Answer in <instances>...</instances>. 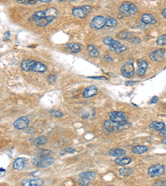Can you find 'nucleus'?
<instances>
[{
	"label": "nucleus",
	"mask_w": 166,
	"mask_h": 186,
	"mask_svg": "<svg viewBox=\"0 0 166 186\" xmlns=\"http://www.w3.org/2000/svg\"><path fill=\"white\" fill-rule=\"evenodd\" d=\"M54 162V158L50 156H38L33 159V164L38 168H47L50 166Z\"/></svg>",
	"instance_id": "1"
},
{
	"label": "nucleus",
	"mask_w": 166,
	"mask_h": 186,
	"mask_svg": "<svg viewBox=\"0 0 166 186\" xmlns=\"http://www.w3.org/2000/svg\"><path fill=\"white\" fill-rule=\"evenodd\" d=\"M92 10V7L89 5H84V6H79L75 7L72 9V12L73 16L78 18H85Z\"/></svg>",
	"instance_id": "2"
},
{
	"label": "nucleus",
	"mask_w": 166,
	"mask_h": 186,
	"mask_svg": "<svg viewBox=\"0 0 166 186\" xmlns=\"http://www.w3.org/2000/svg\"><path fill=\"white\" fill-rule=\"evenodd\" d=\"M165 170V167L164 165L161 164H156L152 165L148 169V174L149 177L154 178V177H158L161 175Z\"/></svg>",
	"instance_id": "3"
},
{
	"label": "nucleus",
	"mask_w": 166,
	"mask_h": 186,
	"mask_svg": "<svg viewBox=\"0 0 166 186\" xmlns=\"http://www.w3.org/2000/svg\"><path fill=\"white\" fill-rule=\"evenodd\" d=\"M106 18L104 17L103 16H96L92 18L90 26L93 29L100 30L103 28L104 27H106Z\"/></svg>",
	"instance_id": "4"
},
{
	"label": "nucleus",
	"mask_w": 166,
	"mask_h": 186,
	"mask_svg": "<svg viewBox=\"0 0 166 186\" xmlns=\"http://www.w3.org/2000/svg\"><path fill=\"white\" fill-rule=\"evenodd\" d=\"M134 72H135V67H134L132 61L126 62L121 68V74L125 78L131 77Z\"/></svg>",
	"instance_id": "5"
},
{
	"label": "nucleus",
	"mask_w": 166,
	"mask_h": 186,
	"mask_svg": "<svg viewBox=\"0 0 166 186\" xmlns=\"http://www.w3.org/2000/svg\"><path fill=\"white\" fill-rule=\"evenodd\" d=\"M109 117L111 121L115 123H120L121 122H124L127 120L125 114L123 112L120 111H114L109 113Z\"/></svg>",
	"instance_id": "6"
},
{
	"label": "nucleus",
	"mask_w": 166,
	"mask_h": 186,
	"mask_svg": "<svg viewBox=\"0 0 166 186\" xmlns=\"http://www.w3.org/2000/svg\"><path fill=\"white\" fill-rule=\"evenodd\" d=\"M165 52L166 51L164 49H157V50L152 51L151 53L149 54V58H150L151 61L159 62V61H161L164 60Z\"/></svg>",
	"instance_id": "7"
},
{
	"label": "nucleus",
	"mask_w": 166,
	"mask_h": 186,
	"mask_svg": "<svg viewBox=\"0 0 166 186\" xmlns=\"http://www.w3.org/2000/svg\"><path fill=\"white\" fill-rule=\"evenodd\" d=\"M29 125V119L27 117H20L19 119H18L16 121L13 123V127L16 129L18 130H23L28 128Z\"/></svg>",
	"instance_id": "8"
},
{
	"label": "nucleus",
	"mask_w": 166,
	"mask_h": 186,
	"mask_svg": "<svg viewBox=\"0 0 166 186\" xmlns=\"http://www.w3.org/2000/svg\"><path fill=\"white\" fill-rule=\"evenodd\" d=\"M27 165V160L25 158H17L13 163V169L17 170H23L25 169Z\"/></svg>",
	"instance_id": "9"
},
{
	"label": "nucleus",
	"mask_w": 166,
	"mask_h": 186,
	"mask_svg": "<svg viewBox=\"0 0 166 186\" xmlns=\"http://www.w3.org/2000/svg\"><path fill=\"white\" fill-rule=\"evenodd\" d=\"M97 91H98V90H97V88H96V86L91 85V86H88V87L85 89V90L83 91V93H82V95H83V97L86 98V99H87V98H91V97H93L95 96V95H96Z\"/></svg>",
	"instance_id": "10"
},
{
	"label": "nucleus",
	"mask_w": 166,
	"mask_h": 186,
	"mask_svg": "<svg viewBox=\"0 0 166 186\" xmlns=\"http://www.w3.org/2000/svg\"><path fill=\"white\" fill-rule=\"evenodd\" d=\"M148 68V63L144 60H139L138 61V70H137V75L138 76H143L144 73L146 71Z\"/></svg>",
	"instance_id": "11"
},
{
	"label": "nucleus",
	"mask_w": 166,
	"mask_h": 186,
	"mask_svg": "<svg viewBox=\"0 0 166 186\" xmlns=\"http://www.w3.org/2000/svg\"><path fill=\"white\" fill-rule=\"evenodd\" d=\"M55 18L56 17H50V16H48V17H43V18H40V19L37 20L36 22H35V23H36L38 27H46V26H48V25L50 24L51 22H53V20L55 19Z\"/></svg>",
	"instance_id": "12"
},
{
	"label": "nucleus",
	"mask_w": 166,
	"mask_h": 186,
	"mask_svg": "<svg viewBox=\"0 0 166 186\" xmlns=\"http://www.w3.org/2000/svg\"><path fill=\"white\" fill-rule=\"evenodd\" d=\"M36 61L33 60H23L21 63V68L23 71L28 72L33 70V67L34 64Z\"/></svg>",
	"instance_id": "13"
},
{
	"label": "nucleus",
	"mask_w": 166,
	"mask_h": 186,
	"mask_svg": "<svg viewBox=\"0 0 166 186\" xmlns=\"http://www.w3.org/2000/svg\"><path fill=\"white\" fill-rule=\"evenodd\" d=\"M22 184L25 186H41L43 184V181L41 179H24V180L22 181Z\"/></svg>",
	"instance_id": "14"
},
{
	"label": "nucleus",
	"mask_w": 166,
	"mask_h": 186,
	"mask_svg": "<svg viewBox=\"0 0 166 186\" xmlns=\"http://www.w3.org/2000/svg\"><path fill=\"white\" fill-rule=\"evenodd\" d=\"M115 123L111 121V120H106L104 122L103 124V130L105 133H113L114 131L116 129V127L114 125Z\"/></svg>",
	"instance_id": "15"
},
{
	"label": "nucleus",
	"mask_w": 166,
	"mask_h": 186,
	"mask_svg": "<svg viewBox=\"0 0 166 186\" xmlns=\"http://www.w3.org/2000/svg\"><path fill=\"white\" fill-rule=\"evenodd\" d=\"M141 22L144 24H154V23H156L157 21L154 19L151 14L144 13L141 16Z\"/></svg>",
	"instance_id": "16"
},
{
	"label": "nucleus",
	"mask_w": 166,
	"mask_h": 186,
	"mask_svg": "<svg viewBox=\"0 0 166 186\" xmlns=\"http://www.w3.org/2000/svg\"><path fill=\"white\" fill-rule=\"evenodd\" d=\"M148 150H149V147L147 146L144 145H137L132 147V152H134L135 154H144Z\"/></svg>",
	"instance_id": "17"
},
{
	"label": "nucleus",
	"mask_w": 166,
	"mask_h": 186,
	"mask_svg": "<svg viewBox=\"0 0 166 186\" xmlns=\"http://www.w3.org/2000/svg\"><path fill=\"white\" fill-rule=\"evenodd\" d=\"M47 142H48V139H47L46 137H43V136L39 137L38 138H33V139L30 141V142L33 146L43 145V144L47 143Z\"/></svg>",
	"instance_id": "18"
},
{
	"label": "nucleus",
	"mask_w": 166,
	"mask_h": 186,
	"mask_svg": "<svg viewBox=\"0 0 166 186\" xmlns=\"http://www.w3.org/2000/svg\"><path fill=\"white\" fill-rule=\"evenodd\" d=\"M67 49L68 51H71L72 53H78L81 51V45L78 43H70L67 45Z\"/></svg>",
	"instance_id": "19"
},
{
	"label": "nucleus",
	"mask_w": 166,
	"mask_h": 186,
	"mask_svg": "<svg viewBox=\"0 0 166 186\" xmlns=\"http://www.w3.org/2000/svg\"><path fill=\"white\" fill-rule=\"evenodd\" d=\"M47 70V66L41 62H35L33 67V71L38 73H43Z\"/></svg>",
	"instance_id": "20"
},
{
	"label": "nucleus",
	"mask_w": 166,
	"mask_h": 186,
	"mask_svg": "<svg viewBox=\"0 0 166 186\" xmlns=\"http://www.w3.org/2000/svg\"><path fill=\"white\" fill-rule=\"evenodd\" d=\"M87 51H88V54H89L90 56L92 57H98L99 55H100V52H99L98 49L96 48V46H93V45H89L87 46Z\"/></svg>",
	"instance_id": "21"
},
{
	"label": "nucleus",
	"mask_w": 166,
	"mask_h": 186,
	"mask_svg": "<svg viewBox=\"0 0 166 186\" xmlns=\"http://www.w3.org/2000/svg\"><path fill=\"white\" fill-rule=\"evenodd\" d=\"M109 154L111 156L114 157H121L125 154V151L123 149H120V148H115V149H111L109 151Z\"/></svg>",
	"instance_id": "22"
},
{
	"label": "nucleus",
	"mask_w": 166,
	"mask_h": 186,
	"mask_svg": "<svg viewBox=\"0 0 166 186\" xmlns=\"http://www.w3.org/2000/svg\"><path fill=\"white\" fill-rule=\"evenodd\" d=\"M149 127L152 129H154L155 131H160L162 130L163 128H165V124L164 123H162V122H152L151 123L149 124Z\"/></svg>",
	"instance_id": "23"
},
{
	"label": "nucleus",
	"mask_w": 166,
	"mask_h": 186,
	"mask_svg": "<svg viewBox=\"0 0 166 186\" xmlns=\"http://www.w3.org/2000/svg\"><path fill=\"white\" fill-rule=\"evenodd\" d=\"M47 17L45 11H38V12H35V13L32 16L31 18H29V21H31V22H33V21L36 22L37 20H38L40 19V18H43V17Z\"/></svg>",
	"instance_id": "24"
},
{
	"label": "nucleus",
	"mask_w": 166,
	"mask_h": 186,
	"mask_svg": "<svg viewBox=\"0 0 166 186\" xmlns=\"http://www.w3.org/2000/svg\"><path fill=\"white\" fill-rule=\"evenodd\" d=\"M96 176V173H95V172H92V171L83 172V173H81V174H79L80 178L88 179V180H92V179H94Z\"/></svg>",
	"instance_id": "25"
},
{
	"label": "nucleus",
	"mask_w": 166,
	"mask_h": 186,
	"mask_svg": "<svg viewBox=\"0 0 166 186\" xmlns=\"http://www.w3.org/2000/svg\"><path fill=\"white\" fill-rule=\"evenodd\" d=\"M133 169L131 168H127V167H123L119 170V174L121 176H130L133 174Z\"/></svg>",
	"instance_id": "26"
},
{
	"label": "nucleus",
	"mask_w": 166,
	"mask_h": 186,
	"mask_svg": "<svg viewBox=\"0 0 166 186\" xmlns=\"http://www.w3.org/2000/svg\"><path fill=\"white\" fill-rule=\"evenodd\" d=\"M44 11L46 12L47 17L50 16V17H57L59 15V11L55 7H50V8H48V9L44 10Z\"/></svg>",
	"instance_id": "27"
},
{
	"label": "nucleus",
	"mask_w": 166,
	"mask_h": 186,
	"mask_svg": "<svg viewBox=\"0 0 166 186\" xmlns=\"http://www.w3.org/2000/svg\"><path fill=\"white\" fill-rule=\"evenodd\" d=\"M115 162L119 165H126L131 162V159L129 157H124V158H118L115 160Z\"/></svg>",
	"instance_id": "28"
},
{
	"label": "nucleus",
	"mask_w": 166,
	"mask_h": 186,
	"mask_svg": "<svg viewBox=\"0 0 166 186\" xmlns=\"http://www.w3.org/2000/svg\"><path fill=\"white\" fill-rule=\"evenodd\" d=\"M130 4H131V2H123L122 4L120 5V12L125 13V14H127L128 11H129V9H130Z\"/></svg>",
	"instance_id": "29"
},
{
	"label": "nucleus",
	"mask_w": 166,
	"mask_h": 186,
	"mask_svg": "<svg viewBox=\"0 0 166 186\" xmlns=\"http://www.w3.org/2000/svg\"><path fill=\"white\" fill-rule=\"evenodd\" d=\"M118 23L117 20L114 17H108L106 18V27H113L115 26H116Z\"/></svg>",
	"instance_id": "30"
},
{
	"label": "nucleus",
	"mask_w": 166,
	"mask_h": 186,
	"mask_svg": "<svg viewBox=\"0 0 166 186\" xmlns=\"http://www.w3.org/2000/svg\"><path fill=\"white\" fill-rule=\"evenodd\" d=\"M130 33L128 32V31H120L118 34H117V38L121 39V40H127V39H130Z\"/></svg>",
	"instance_id": "31"
},
{
	"label": "nucleus",
	"mask_w": 166,
	"mask_h": 186,
	"mask_svg": "<svg viewBox=\"0 0 166 186\" xmlns=\"http://www.w3.org/2000/svg\"><path fill=\"white\" fill-rule=\"evenodd\" d=\"M137 12H138V7L136 6V5L131 2L130 9H129V11H128L127 15H129V16H132V15H135Z\"/></svg>",
	"instance_id": "32"
},
{
	"label": "nucleus",
	"mask_w": 166,
	"mask_h": 186,
	"mask_svg": "<svg viewBox=\"0 0 166 186\" xmlns=\"http://www.w3.org/2000/svg\"><path fill=\"white\" fill-rule=\"evenodd\" d=\"M156 42L158 45H159V46H164V45H166V34L160 35V36L157 38Z\"/></svg>",
	"instance_id": "33"
},
{
	"label": "nucleus",
	"mask_w": 166,
	"mask_h": 186,
	"mask_svg": "<svg viewBox=\"0 0 166 186\" xmlns=\"http://www.w3.org/2000/svg\"><path fill=\"white\" fill-rule=\"evenodd\" d=\"M17 2L21 4H27V5H33L35 4L38 0H17Z\"/></svg>",
	"instance_id": "34"
},
{
	"label": "nucleus",
	"mask_w": 166,
	"mask_h": 186,
	"mask_svg": "<svg viewBox=\"0 0 166 186\" xmlns=\"http://www.w3.org/2000/svg\"><path fill=\"white\" fill-rule=\"evenodd\" d=\"M126 50H127V47H126V46H125V45H121L120 46H119L118 48L114 49L112 51H114V52H116V53H118V54H121V53H123V52H125Z\"/></svg>",
	"instance_id": "35"
},
{
	"label": "nucleus",
	"mask_w": 166,
	"mask_h": 186,
	"mask_svg": "<svg viewBox=\"0 0 166 186\" xmlns=\"http://www.w3.org/2000/svg\"><path fill=\"white\" fill-rule=\"evenodd\" d=\"M50 114L52 116L55 117V118H62V117H63V113L58 111V110H51Z\"/></svg>",
	"instance_id": "36"
},
{
	"label": "nucleus",
	"mask_w": 166,
	"mask_h": 186,
	"mask_svg": "<svg viewBox=\"0 0 166 186\" xmlns=\"http://www.w3.org/2000/svg\"><path fill=\"white\" fill-rule=\"evenodd\" d=\"M90 181H91V180H88V179H82V178H81V179L78 180V184H79L80 185H88Z\"/></svg>",
	"instance_id": "37"
},
{
	"label": "nucleus",
	"mask_w": 166,
	"mask_h": 186,
	"mask_svg": "<svg viewBox=\"0 0 166 186\" xmlns=\"http://www.w3.org/2000/svg\"><path fill=\"white\" fill-rule=\"evenodd\" d=\"M75 152H76V150H75L74 148H67V149H65V150L62 151L61 155H64V154H66V153H75Z\"/></svg>",
	"instance_id": "38"
},
{
	"label": "nucleus",
	"mask_w": 166,
	"mask_h": 186,
	"mask_svg": "<svg viewBox=\"0 0 166 186\" xmlns=\"http://www.w3.org/2000/svg\"><path fill=\"white\" fill-rule=\"evenodd\" d=\"M51 151H48V150H43V151H40L38 152V156H50L51 154Z\"/></svg>",
	"instance_id": "39"
},
{
	"label": "nucleus",
	"mask_w": 166,
	"mask_h": 186,
	"mask_svg": "<svg viewBox=\"0 0 166 186\" xmlns=\"http://www.w3.org/2000/svg\"><path fill=\"white\" fill-rule=\"evenodd\" d=\"M48 82L49 83H54L56 81V80H57V78H56L55 75H49L48 77Z\"/></svg>",
	"instance_id": "40"
},
{
	"label": "nucleus",
	"mask_w": 166,
	"mask_h": 186,
	"mask_svg": "<svg viewBox=\"0 0 166 186\" xmlns=\"http://www.w3.org/2000/svg\"><path fill=\"white\" fill-rule=\"evenodd\" d=\"M131 42H132L133 44H140V42H141V41H140V38H138V37H132L131 38Z\"/></svg>",
	"instance_id": "41"
},
{
	"label": "nucleus",
	"mask_w": 166,
	"mask_h": 186,
	"mask_svg": "<svg viewBox=\"0 0 166 186\" xmlns=\"http://www.w3.org/2000/svg\"><path fill=\"white\" fill-rule=\"evenodd\" d=\"M25 132H26L27 133H28V134H33V133H34V132H35V130H34L33 128H25Z\"/></svg>",
	"instance_id": "42"
},
{
	"label": "nucleus",
	"mask_w": 166,
	"mask_h": 186,
	"mask_svg": "<svg viewBox=\"0 0 166 186\" xmlns=\"http://www.w3.org/2000/svg\"><path fill=\"white\" fill-rule=\"evenodd\" d=\"M10 36H11V33H10V31H6L3 35V39H4L5 41H8V40H9Z\"/></svg>",
	"instance_id": "43"
},
{
	"label": "nucleus",
	"mask_w": 166,
	"mask_h": 186,
	"mask_svg": "<svg viewBox=\"0 0 166 186\" xmlns=\"http://www.w3.org/2000/svg\"><path fill=\"white\" fill-rule=\"evenodd\" d=\"M104 61H106V62H111L112 61V58L110 56V55H106V56H104Z\"/></svg>",
	"instance_id": "44"
},
{
	"label": "nucleus",
	"mask_w": 166,
	"mask_h": 186,
	"mask_svg": "<svg viewBox=\"0 0 166 186\" xmlns=\"http://www.w3.org/2000/svg\"><path fill=\"white\" fill-rule=\"evenodd\" d=\"M159 136H160V137H166V129H165V128H163L162 130L159 131Z\"/></svg>",
	"instance_id": "45"
},
{
	"label": "nucleus",
	"mask_w": 166,
	"mask_h": 186,
	"mask_svg": "<svg viewBox=\"0 0 166 186\" xmlns=\"http://www.w3.org/2000/svg\"><path fill=\"white\" fill-rule=\"evenodd\" d=\"M158 99H158V97H156V96L153 97L151 100L149 101V104H156L157 102H158Z\"/></svg>",
	"instance_id": "46"
},
{
	"label": "nucleus",
	"mask_w": 166,
	"mask_h": 186,
	"mask_svg": "<svg viewBox=\"0 0 166 186\" xmlns=\"http://www.w3.org/2000/svg\"><path fill=\"white\" fill-rule=\"evenodd\" d=\"M88 78H91V79H96V80H107L106 78L102 77V76H91V77L89 76Z\"/></svg>",
	"instance_id": "47"
},
{
	"label": "nucleus",
	"mask_w": 166,
	"mask_h": 186,
	"mask_svg": "<svg viewBox=\"0 0 166 186\" xmlns=\"http://www.w3.org/2000/svg\"><path fill=\"white\" fill-rule=\"evenodd\" d=\"M155 185H166V181H158L154 183Z\"/></svg>",
	"instance_id": "48"
},
{
	"label": "nucleus",
	"mask_w": 166,
	"mask_h": 186,
	"mask_svg": "<svg viewBox=\"0 0 166 186\" xmlns=\"http://www.w3.org/2000/svg\"><path fill=\"white\" fill-rule=\"evenodd\" d=\"M162 16H163L164 18H166V7L165 8H164L163 11H162Z\"/></svg>",
	"instance_id": "49"
},
{
	"label": "nucleus",
	"mask_w": 166,
	"mask_h": 186,
	"mask_svg": "<svg viewBox=\"0 0 166 186\" xmlns=\"http://www.w3.org/2000/svg\"><path fill=\"white\" fill-rule=\"evenodd\" d=\"M40 2H44V3H49V2H52V0H39Z\"/></svg>",
	"instance_id": "50"
},
{
	"label": "nucleus",
	"mask_w": 166,
	"mask_h": 186,
	"mask_svg": "<svg viewBox=\"0 0 166 186\" xmlns=\"http://www.w3.org/2000/svg\"><path fill=\"white\" fill-rule=\"evenodd\" d=\"M134 84H135V82H127L126 83V85H134Z\"/></svg>",
	"instance_id": "51"
},
{
	"label": "nucleus",
	"mask_w": 166,
	"mask_h": 186,
	"mask_svg": "<svg viewBox=\"0 0 166 186\" xmlns=\"http://www.w3.org/2000/svg\"><path fill=\"white\" fill-rule=\"evenodd\" d=\"M162 143H164V144H165L166 145V138L165 139H163V140H162Z\"/></svg>",
	"instance_id": "52"
},
{
	"label": "nucleus",
	"mask_w": 166,
	"mask_h": 186,
	"mask_svg": "<svg viewBox=\"0 0 166 186\" xmlns=\"http://www.w3.org/2000/svg\"><path fill=\"white\" fill-rule=\"evenodd\" d=\"M58 2H63V1H65V0H57Z\"/></svg>",
	"instance_id": "53"
}]
</instances>
